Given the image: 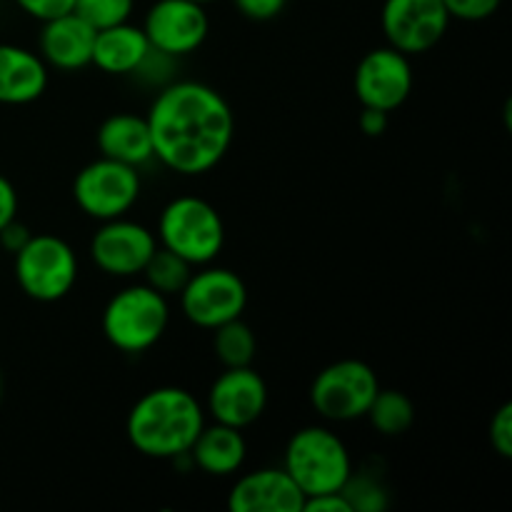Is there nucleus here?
<instances>
[{
    "instance_id": "f257e3e1",
    "label": "nucleus",
    "mask_w": 512,
    "mask_h": 512,
    "mask_svg": "<svg viewBox=\"0 0 512 512\" xmlns=\"http://www.w3.org/2000/svg\"><path fill=\"white\" fill-rule=\"evenodd\" d=\"M160 165L178 175L218 168L235 138V113L223 93L200 80H170L145 113Z\"/></svg>"
},
{
    "instance_id": "f03ea898",
    "label": "nucleus",
    "mask_w": 512,
    "mask_h": 512,
    "mask_svg": "<svg viewBox=\"0 0 512 512\" xmlns=\"http://www.w3.org/2000/svg\"><path fill=\"white\" fill-rule=\"evenodd\" d=\"M203 425V403L190 390L163 385L135 400L125 420V435L145 458L175 463L190 453Z\"/></svg>"
},
{
    "instance_id": "7ed1b4c3",
    "label": "nucleus",
    "mask_w": 512,
    "mask_h": 512,
    "mask_svg": "<svg viewBox=\"0 0 512 512\" xmlns=\"http://www.w3.org/2000/svg\"><path fill=\"white\" fill-rule=\"evenodd\" d=\"M283 470L305 498L340 493L353 475V455L338 433L325 425H308L285 445Z\"/></svg>"
},
{
    "instance_id": "20e7f679",
    "label": "nucleus",
    "mask_w": 512,
    "mask_h": 512,
    "mask_svg": "<svg viewBox=\"0 0 512 512\" xmlns=\"http://www.w3.org/2000/svg\"><path fill=\"white\" fill-rule=\"evenodd\" d=\"M170 325V303L148 283H130L105 303L100 330L115 350L140 355L163 340Z\"/></svg>"
},
{
    "instance_id": "39448f33",
    "label": "nucleus",
    "mask_w": 512,
    "mask_h": 512,
    "mask_svg": "<svg viewBox=\"0 0 512 512\" xmlns=\"http://www.w3.org/2000/svg\"><path fill=\"white\" fill-rule=\"evenodd\" d=\"M160 248L173 250L193 268L215 263L225 245V223L218 208L198 195H180L170 200L158 218L155 230Z\"/></svg>"
},
{
    "instance_id": "423d86ee",
    "label": "nucleus",
    "mask_w": 512,
    "mask_h": 512,
    "mask_svg": "<svg viewBox=\"0 0 512 512\" xmlns=\"http://www.w3.org/2000/svg\"><path fill=\"white\" fill-rule=\"evenodd\" d=\"M15 283L25 298L35 303H58L73 293L78 283V255L63 238L50 233L30 235L13 255Z\"/></svg>"
},
{
    "instance_id": "0eeeda50",
    "label": "nucleus",
    "mask_w": 512,
    "mask_h": 512,
    "mask_svg": "<svg viewBox=\"0 0 512 512\" xmlns=\"http://www.w3.org/2000/svg\"><path fill=\"white\" fill-rule=\"evenodd\" d=\"M380 390L375 370L363 360H335L310 385V405L328 423H353L368 415Z\"/></svg>"
},
{
    "instance_id": "6e6552de",
    "label": "nucleus",
    "mask_w": 512,
    "mask_h": 512,
    "mask_svg": "<svg viewBox=\"0 0 512 512\" xmlns=\"http://www.w3.org/2000/svg\"><path fill=\"white\" fill-rule=\"evenodd\" d=\"M140 195H143L140 168L103 158V155L83 165L73 178L75 205L80 213L98 223L128 215L138 205Z\"/></svg>"
},
{
    "instance_id": "1a4fd4ad",
    "label": "nucleus",
    "mask_w": 512,
    "mask_h": 512,
    "mask_svg": "<svg viewBox=\"0 0 512 512\" xmlns=\"http://www.w3.org/2000/svg\"><path fill=\"white\" fill-rule=\"evenodd\" d=\"M180 313L200 330H215L218 325L243 318L248 308V288L243 278L230 268L200 265L178 295Z\"/></svg>"
},
{
    "instance_id": "9d476101",
    "label": "nucleus",
    "mask_w": 512,
    "mask_h": 512,
    "mask_svg": "<svg viewBox=\"0 0 512 512\" xmlns=\"http://www.w3.org/2000/svg\"><path fill=\"white\" fill-rule=\"evenodd\" d=\"M155 250L158 238L153 230L128 215L103 220L90 238V260L95 268L120 280L140 278Z\"/></svg>"
},
{
    "instance_id": "9b49d317",
    "label": "nucleus",
    "mask_w": 512,
    "mask_h": 512,
    "mask_svg": "<svg viewBox=\"0 0 512 512\" xmlns=\"http://www.w3.org/2000/svg\"><path fill=\"white\" fill-rule=\"evenodd\" d=\"M450 13L443 0H385L380 28L390 48L405 55H423L445 38Z\"/></svg>"
},
{
    "instance_id": "f8f14e48",
    "label": "nucleus",
    "mask_w": 512,
    "mask_h": 512,
    "mask_svg": "<svg viewBox=\"0 0 512 512\" xmlns=\"http://www.w3.org/2000/svg\"><path fill=\"white\" fill-rule=\"evenodd\" d=\"M140 28L150 48L178 60L208 40L210 15L195 0H155Z\"/></svg>"
},
{
    "instance_id": "ddd939ff",
    "label": "nucleus",
    "mask_w": 512,
    "mask_h": 512,
    "mask_svg": "<svg viewBox=\"0 0 512 512\" xmlns=\"http://www.w3.org/2000/svg\"><path fill=\"white\" fill-rule=\"evenodd\" d=\"M415 85L410 55L383 45L360 58L355 68L353 88L363 108H378L385 113L398 110L410 98Z\"/></svg>"
},
{
    "instance_id": "4468645a",
    "label": "nucleus",
    "mask_w": 512,
    "mask_h": 512,
    "mask_svg": "<svg viewBox=\"0 0 512 512\" xmlns=\"http://www.w3.org/2000/svg\"><path fill=\"white\" fill-rule=\"evenodd\" d=\"M268 398V385L253 365L225 368L210 385L205 413L215 423L245 430L263 418L268 410Z\"/></svg>"
},
{
    "instance_id": "2eb2a0df",
    "label": "nucleus",
    "mask_w": 512,
    "mask_h": 512,
    "mask_svg": "<svg viewBox=\"0 0 512 512\" xmlns=\"http://www.w3.org/2000/svg\"><path fill=\"white\" fill-rule=\"evenodd\" d=\"M305 495L283 468H260L235 480L228 495L233 512H303Z\"/></svg>"
},
{
    "instance_id": "dca6fc26",
    "label": "nucleus",
    "mask_w": 512,
    "mask_h": 512,
    "mask_svg": "<svg viewBox=\"0 0 512 512\" xmlns=\"http://www.w3.org/2000/svg\"><path fill=\"white\" fill-rule=\"evenodd\" d=\"M95 28L78 13H65L45 20L38 38V55L45 65L60 73H75L88 68L93 60Z\"/></svg>"
},
{
    "instance_id": "f3484780",
    "label": "nucleus",
    "mask_w": 512,
    "mask_h": 512,
    "mask_svg": "<svg viewBox=\"0 0 512 512\" xmlns=\"http://www.w3.org/2000/svg\"><path fill=\"white\" fill-rule=\"evenodd\" d=\"M50 68L38 53L0 43V105H30L48 90Z\"/></svg>"
},
{
    "instance_id": "a211bd4d",
    "label": "nucleus",
    "mask_w": 512,
    "mask_h": 512,
    "mask_svg": "<svg viewBox=\"0 0 512 512\" xmlns=\"http://www.w3.org/2000/svg\"><path fill=\"white\" fill-rule=\"evenodd\" d=\"M245 458H248V443L243 430L215 420L213 425H203L188 453L190 463L210 478H230L243 468Z\"/></svg>"
},
{
    "instance_id": "6ab92c4d",
    "label": "nucleus",
    "mask_w": 512,
    "mask_h": 512,
    "mask_svg": "<svg viewBox=\"0 0 512 512\" xmlns=\"http://www.w3.org/2000/svg\"><path fill=\"white\" fill-rule=\"evenodd\" d=\"M95 143L103 158L118 160V163L143 168L153 155V140L145 115L135 113H113L100 123L95 133Z\"/></svg>"
},
{
    "instance_id": "aec40b11",
    "label": "nucleus",
    "mask_w": 512,
    "mask_h": 512,
    "mask_svg": "<svg viewBox=\"0 0 512 512\" xmlns=\"http://www.w3.org/2000/svg\"><path fill=\"white\" fill-rule=\"evenodd\" d=\"M150 53V43L140 25L120 23L110 28L95 30L93 60L98 70L108 75H133Z\"/></svg>"
},
{
    "instance_id": "412c9836",
    "label": "nucleus",
    "mask_w": 512,
    "mask_h": 512,
    "mask_svg": "<svg viewBox=\"0 0 512 512\" xmlns=\"http://www.w3.org/2000/svg\"><path fill=\"white\" fill-rule=\"evenodd\" d=\"M365 418L370 420L375 430L385 438H398L408 433L415 423V403L403 390L380 388Z\"/></svg>"
},
{
    "instance_id": "4be33fe9",
    "label": "nucleus",
    "mask_w": 512,
    "mask_h": 512,
    "mask_svg": "<svg viewBox=\"0 0 512 512\" xmlns=\"http://www.w3.org/2000/svg\"><path fill=\"white\" fill-rule=\"evenodd\" d=\"M210 333H213L215 358L220 360L223 368H245V365H253L255 355H258V338H255L253 328L243 318H235L230 323L218 325Z\"/></svg>"
},
{
    "instance_id": "5701e85b",
    "label": "nucleus",
    "mask_w": 512,
    "mask_h": 512,
    "mask_svg": "<svg viewBox=\"0 0 512 512\" xmlns=\"http://www.w3.org/2000/svg\"><path fill=\"white\" fill-rule=\"evenodd\" d=\"M193 265L188 263V260H183L180 255H175L173 250L168 248H160L153 253V258L148 260V265H145L143 270V283H148L150 288L158 290L160 295H165V298H178L180 290L185 288V283L190 280V275H193Z\"/></svg>"
},
{
    "instance_id": "b1692460",
    "label": "nucleus",
    "mask_w": 512,
    "mask_h": 512,
    "mask_svg": "<svg viewBox=\"0 0 512 512\" xmlns=\"http://www.w3.org/2000/svg\"><path fill=\"white\" fill-rule=\"evenodd\" d=\"M340 493L345 495L353 512H385L390 505L388 488L378 478H373V475L355 473V470Z\"/></svg>"
},
{
    "instance_id": "393cba45",
    "label": "nucleus",
    "mask_w": 512,
    "mask_h": 512,
    "mask_svg": "<svg viewBox=\"0 0 512 512\" xmlns=\"http://www.w3.org/2000/svg\"><path fill=\"white\" fill-rule=\"evenodd\" d=\"M135 10V0H75L73 13L95 30L110 28V25L128 23Z\"/></svg>"
},
{
    "instance_id": "a878e982",
    "label": "nucleus",
    "mask_w": 512,
    "mask_h": 512,
    "mask_svg": "<svg viewBox=\"0 0 512 512\" xmlns=\"http://www.w3.org/2000/svg\"><path fill=\"white\" fill-rule=\"evenodd\" d=\"M450 18L465 20V23H480V20L493 18L500 10L503 0H443Z\"/></svg>"
},
{
    "instance_id": "bb28decb",
    "label": "nucleus",
    "mask_w": 512,
    "mask_h": 512,
    "mask_svg": "<svg viewBox=\"0 0 512 512\" xmlns=\"http://www.w3.org/2000/svg\"><path fill=\"white\" fill-rule=\"evenodd\" d=\"M490 445H493L495 453L500 458H512V405L503 403L498 410H495L493 420H490L488 428Z\"/></svg>"
},
{
    "instance_id": "cd10ccee",
    "label": "nucleus",
    "mask_w": 512,
    "mask_h": 512,
    "mask_svg": "<svg viewBox=\"0 0 512 512\" xmlns=\"http://www.w3.org/2000/svg\"><path fill=\"white\" fill-rule=\"evenodd\" d=\"M13 3L18 5L25 15L40 20V23L58 18V15L73 13L75 8V0H13Z\"/></svg>"
},
{
    "instance_id": "c85d7f7f",
    "label": "nucleus",
    "mask_w": 512,
    "mask_h": 512,
    "mask_svg": "<svg viewBox=\"0 0 512 512\" xmlns=\"http://www.w3.org/2000/svg\"><path fill=\"white\" fill-rule=\"evenodd\" d=\"M233 3L248 20L265 23V20L278 18L288 0H233Z\"/></svg>"
},
{
    "instance_id": "c756f323",
    "label": "nucleus",
    "mask_w": 512,
    "mask_h": 512,
    "mask_svg": "<svg viewBox=\"0 0 512 512\" xmlns=\"http://www.w3.org/2000/svg\"><path fill=\"white\" fill-rule=\"evenodd\" d=\"M30 235H33V233H30L28 225L20 223L18 218L10 220V223L5 225L3 230H0V250H5V253L15 255L20 248H23L25 243H28Z\"/></svg>"
},
{
    "instance_id": "7c9ffc66",
    "label": "nucleus",
    "mask_w": 512,
    "mask_h": 512,
    "mask_svg": "<svg viewBox=\"0 0 512 512\" xmlns=\"http://www.w3.org/2000/svg\"><path fill=\"white\" fill-rule=\"evenodd\" d=\"M303 512H353L343 493H323L305 498Z\"/></svg>"
},
{
    "instance_id": "2f4dec72",
    "label": "nucleus",
    "mask_w": 512,
    "mask_h": 512,
    "mask_svg": "<svg viewBox=\"0 0 512 512\" xmlns=\"http://www.w3.org/2000/svg\"><path fill=\"white\" fill-rule=\"evenodd\" d=\"M18 218V190L5 175H0V230Z\"/></svg>"
},
{
    "instance_id": "473e14b6",
    "label": "nucleus",
    "mask_w": 512,
    "mask_h": 512,
    "mask_svg": "<svg viewBox=\"0 0 512 512\" xmlns=\"http://www.w3.org/2000/svg\"><path fill=\"white\" fill-rule=\"evenodd\" d=\"M390 125V113L378 108H363L360 113V130H363L368 138H380V135L388 130Z\"/></svg>"
},
{
    "instance_id": "72a5a7b5",
    "label": "nucleus",
    "mask_w": 512,
    "mask_h": 512,
    "mask_svg": "<svg viewBox=\"0 0 512 512\" xmlns=\"http://www.w3.org/2000/svg\"><path fill=\"white\" fill-rule=\"evenodd\" d=\"M195 3H200V5H210V3H218V0H195Z\"/></svg>"
},
{
    "instance_id": "f704fd0d",
    "label": "nucleus",
    "mask_w": 512,
    "mask_h": 512,
    "mask_svg": "<svg viewBox=\"0 0 512 512\" xmlns=\"http://www.w3.org/2000/svg\"><path fill=\"white\" fill-rule=\"evenodd\" d=\"M0 400H3V375H0Z\"/></svg>"
}]
</instances>
